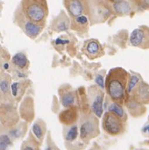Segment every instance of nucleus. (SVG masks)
I'll return each instance as SVG.
<instances>
[{
    "instance_id": "obj_5",
    "label": "nucleus",
    "mask_w": 149,
    "mask_h": 150,
    "mask_svg": "<svg viewBox=\"0 0 149 150\" xmlns=\"http://www.w3.org/2000/svg\"><path fill=\"white\" fill-rule=\"evenodd\" d=\"M103 128L109 135L116 136L123 130V121L115 114L106 111L103 116Z\"/></svg>"
},
{
    "instance_id": "obj_14",
    "label": "nucleus",
    "mask_w": 149,
    "mask_h": 150,
    "mask_svg": "<svg viewBox=\"0 0 149 150\" xmlns=\"http://www.w3.org/2000/svg\"><path fill=\"white\" fill-rule=\"evenodd\" d=\"M61 105L65 108L75 106L76 93L72 89H68V86H63L58 90Z\"/></svg>"
},
{
    "instance_id": "obj_30",
    "label": "nucleus",
    "mask_w": 149,
    "mask_h": 150,
    "mask_svg": "<svg viewBox=\"0 0 149 150\" xmlns=\"http://www.w3.org/2000/svg\"><path fill=\"white\" fill-rule=\"evenodd\" d=\"M143 132H149V124H148L147 126H145V127L143 128Z\"/></svg>"
},
{
    "instance_id": "obj_20",
    "label": "nucleus",
    "mask_w": 149,
    "mask_h": 150,
    "mask_svg": "<svg viewBox=\"0 0 149 150\" xmlns=\"http://www.w3.org/2000/svg\"><path fill=\"white\" fill-rule=\"evenodd\" d=\"M11 62L14 67H16L20 70L26 69L29 66V60H28L27 57L23 52H18L14 55L12 57Z\"/></svg>"
},
{
    "instance_id": "obj_21",
    "label": "nucleus",
    "mask_w": 149,
    "mask_h": 150,
    "mask_svg": "<svg viewBox=\"0 0 149 150\" xmlns=\"http://www.w3.org/2000/svg\"><path fill=\"white\" fill-rule=\"evenodd\" d=\"M70 26V21L68 17L61 13V15H59L55 21L54 28L56 31L61 32V31H65L69 29Z\"/></svg>"
},
{
    "instance_id": "obj_1",
    "label": "nucleus",
    "mask_w": 149,
    "mask_h": 150,
    "mask_svg": "<svg viewBox=\"0 0 149 150\" xmlns=\"http://www.w3.org/2000/svg\"><path fill=\"white\" fill-rule=\"evenodd\" d=\"M129 74L122 68H111L105 81V87L109 99L115 103L123 105L127 100L126 88Z\"/></svg>"
},
{
    "instance_id": "obj_22",
    "label": "nucleus",
    "mask_w": 149,
    "mask_h": 150,
    "mask_svg": "<svg viewBox=\"0 0 149 150\" xmlns=\"http://www.w3.org/2000/svg\"><path fill=\"white\" fill-rule=\"evenodd\" d=\"M107 110H108L107 111H109V112L115 114V116H117L119 118H121L122 121H125V120L127 118L124 108L122 107L121 105H120V104H118V103H115L111 100V102L108 105Z\"/></svg>"
},
{
    "instance_id": "obj_12",
    "label": "nucleus",
    "mask_w": 149,
    "mask_h": 150,
    "mask_svg": "<svg viewBox=\"0 0 149 150\" xmlns=\"http://www.w3.org/2000/svg\"><path fill=\"white\" fill-rule=\"evenodd\" d=\"M83 52L89 59H95L104 54V50L97 40H89L83 46Z\"/></svg>"
},
{
    "instance_id": "obj_25",
    "label": "nucleus",
    "mask_w": 149,
    "mask_h": 150,
    "mask_svg": "<svg viewBox=\"0 0 149 150\" xmlns=\"http://www.w3.org/2000/svg\"><path fill=\"white\" fill-rule=\"evenodd\" d=\"M32 132L34 133V135L35 137L39 140H41L43 138L44 136V128L41 125V123L40 121H37L33 124L32 126Z\"/></svg>"
},
{
    "instance_id": "obj_9",
    "label": "nucleus",
    "mask_w": 149,
    "mask_h": 150,
    "mask_svg": "<svg viewBox=\"0 0 149 150\" xmlns=\"http://www.w3.org/2000/svg\"><path fill=\"white\" fill-rule=\"evenodd\" d=\"M64 5L72 18L83 15L88 10L87 0H64Z\"/></svg>"
},
{
    "instance_id": "obj_8",
    "label": "nucleus",
    "mask_w": 149,
    "mask_h": 150,
    "mask_svg": "<svg viewBox=\"0 0 149 150\" xmlns=\"http://www.w3.org/2000/svg\"><path fill=\"white\" fill-rule=\"evenodd\" d=\"M17 21L25 33L31 38H35L36 36H38L43 30V25L28 20L23 13L22 15L20 14L17 17Z\"/></svg>"
},
{
    "instance_id": "obj_10",
    "label": "nucleus",
    "mask_w": 149,
    "mask_h": 150,
    "mask_svg": "<svg viewBox=\"0 0 149 150\" xmlns=\"http://www.w3.org/2000/svg\"><path fill=\"white\" fill-rule=\"evenodd\" d=\"M11 78L8 74L0 75V104L11 103Z\"/></svg>"
},
{
    "instance_id": "obj_11",
    "label": "nucleus",
    "mask_w": 149,
    "mask_h": 150,
    "mask_svg": "<svg viewBox=\"0 0 149 150\" xmlns=\"http://www.w3.org/2000/svg\"><path fill=\"white\" fill-rule=\"evenodd\" d=\"M131 97L142 105L149 104V84L141 81L132 91Z\"/></svg>"
},
{
    "instance_id": "obj_17",
    "label": "nucleus",
    "mask_w": 149,
    "mask_h": 150,
    "mask_svg": "<svg viewBox=\"0 0 149 150\" xmlns=\"http://www.w3.org/2000/svg\"><path fill=\"white\" fill-rule=\"evenodd\" d=\"M71 27L73 30L78 32H85L87 31L88 27V19L86 15H80L73 18Z\"/></svg>"
},
{
    "instance_id": "obj_13",
    "label": "nucleus",
    "mask_w": 149,
    "mask_h": 150,
    "mask_svg": "<svg viewBox=\"0 0 149 150\" xmlns=\"http://www.w3.org/2000/svg\"><path fill=\"white\" fill-rule=\"evenodd\" d=\"M58 117L62 124L66 126L73 125L78 119V109L76 106L66 108L60 112Z\"/></svg>"
},
{
    "instance_id": "obj_27",
    "label": "nucleus",
    "mask_w": 149,
    "mask_h": 150,
    "mask_svg": "<svg viewBox=\"0 0 149 150\" xmlns=\"http://www.w3.org/2000/svg\"><path fill=\"white\" fill-rule=\"evenodd\" d=\"M69 42V40H63L61 38H57L56 41H55V44L56 46H64L66 44H68Z\"/></svg>"
},
{
    "instance_id": "obj_4",
    "label": "nucleus",
    "mask_w": 149,
    "mask_h": 150,
    "mask_svg": "<svg viewBox=\"0 0 149 150\" xmlns=\"http://www.w3.org/2000/svg\"><path fill=\"white\" fill-rule=\"evenodd\" d=\"M88 100L90 109L97 117H101L104 105V92L98 86H90L88 89Z\"/></svg>"
},
{
    "instance_id": "obj_18",
    "label": "nucleus",
    "mask_w": 149,
    "mask_h": 150,
    "mask_svg": "<svg viewBox=\"0 0 149 150\" xmlns=\"http://www.w3.org/2000/svg\"><path fill=\"white\" fill-rule=\"evenodd\" d=\"M111 8L113 12L118 15H127L131 11V5L129 1L123 0L121 2L112 4Z\"/></svg>"
},
{
    "instance_id": "obj_2",
    "label": "nucleus",
    "mask_w": 149,
    "mask_h": 150,
    "mask_svg": "<svg viewBox=\"0 0 149 150\" xmlns=\"http://www.w3.org/2000/svg\"><path fill=\"white\" fill-rule=\"evenodd\" d=\"M22 13L28 20L43 25L48 15L47 0H22Z\"/></svg>"
},
{
    "instance_id": "obj_24",
    "label": "nucleus",
    "mask_w": 149,
    "mask_h": 150,
    "mask_svg": "<svg viewBox=\"0 0 149 150\" xmlns=\"http://www.w3.org/2000/svg\"><path fill=\"white\" fill-rule=\"evenodd\" d=\"M78 128L76 124L71 125L70 127L67 130V132L65 134V139L67 142H73L78 137Z\"/></svg>"
},
{
    "instance_id": "obj_31",
    "label": "nucleus",
    "mask_w": 149,
    "mask_h": 150,
    "mask_svg": "<svg viewBox=\"0 0 149 150\" xmlns=\"http://www.w3.org/2000/svg\"><path fill=\"white\" fill-rule=\"evenodd\" d=\"M109 2H110L111 4H115V3H118V2H121L123 0H108Z\"/></svg>"
},
{
    "instance_id": "obj_16",
    "label": "nucleus",
    "mask_w": 149,
    "mask_h": 150,
    "mask_svg": "<svg viewBox=\"0 0 149 150\" xmlns=\"http://www.w3.org/2000/svg\"><path fill=\"white\" fill-rule=\"evenodd\" d=\"M21 116L25 119H31L34 116V104L31 97H26L24 99L20 105Z\"/></svg>"
},
{
    "instance_id": "obj_23",
    "label": "nucleus",
    "mask_w": 149,
    "mask_h": 150,
    "mask_svg": "<svg viewBox=\"0 0 149 150\" xmlns=\"http://www.w3.org/2000/svg\"><path fill=\"white\" fill-rule=\"evenodd\" d=\"M141 82V79L139 78L138 75H131L129 78L128 84H127V88H126V92H127V96L131 95L132 91L135 89V88L139 84V83Z\"/></svg>"
},
{
    "instance_id": "obj_3",
    "label": "nucleus",
    "mask_w": 149,
    "mask_h": 150,
    "mask_svg": "<svg viewBox=\"0 0 149 150\" xmlns=\"http://www.w3.org/2000/svg\"><path fill=\"white\" fill-rule=\"evenodd\" d=\"M95 115H83L81 117L79 127V136L83 140L95 137L98 132V120Z\"/></svg>"
},
{
    "instance_id": "obj_26",
    "label": "nucleus",
    "mask_w": 149,
    "mask_h": 150,
    "mask_svg": "<svg viewBox=\"0 0 149 150\" xmlns=\"http://www.w3.org/2000/svg\"><path fill=\"white\" fill-rule=\"evenodd\" d=\"M12 144L11 138L8 134H0V150H7L8 148Z\"/></svg>"
},
{
    "instance_id": "obj_28",
    "label": "nucleus",
    "mask_w": 149,
    "mask_h": 150,
    "mask_svg": "<svg viewBox=\"0 0 149 150\" xmlns=\"http://www.w3.org/2000/svg\"><path fill=\"white\" fill-rule=\"evenodd\" d=\"M140 6H142L144 8H149V0H138Z\"/></svg>"
},
{
    "instance_id": "obj_32",
    "label": "nucleus",
    "mask_w": 149,
    "mask_h": 150,
    "mask_svg": "<svg viewBox=\"0 0 149 150\" xmlns=\"http://www.w3.org/2000/svg\"><path fill=\"white\" fill-rule=\"evenodd\" d=\"M46 150H53V149H52V147H47V148L46 149Z\"/></svg>"
},
{
    "instance_id": "obj_19",
    "label": "nucleus",
    "mask_w": 149,
    "mask_h": 150,
    "mask_svg": "<svg viewBox=\"0 0 149 150\" xmlns=\"http://www.w3.org/2000/svg\"><path fill=\"white\" fill-rule=\"evenodd\" d=\"M28 87V82H14L11 83V95L12 97L17 101H19L24 96L26 88Z\"/></svg>"
},
{
    "instance_id": "obj_15",
    "label": "nucleus",
    "mask_w": 149,
    "mask_h": 150,
    "mask_svg": "<svg viewBox=\"0 0 149 150\" xmlns=\"http://www.w3.org/2000/svg\"><path fill=\"white\" fill-rule=\"evenodd\" d=\"M125 104H126V106L129 110V112L133 116H142V114H144L146 111V108H145L144 105L137 102L131 97H128Z\"/></svg>"
},
{
    "instance_id": "obj_6",
    "label": "nucleus",
    "mask_w": 149,
    "mask_h": 150,
    "mask_svg": "<svg viewBox=\"0 0 149 150\" xmlns=\"http://www.w3.org/2000/svg\"><path fill=\"white\" fill-rule=\"evenodd\" d=\"M18 113L12 103L0 104V121L4 125L14 126L18 122Z\"/></svg>"
},
{
    "instance_id": "obj_29",
    "label": "nucleus",
    "mask_w": 149,
    "mask_h": 150,
    "mask_svg": "<svg viewBox=\"0 0 149 150\" xmlns=\"http://www.w3.org/2000/svg\"><path fill=\"white\" fill-rule=\"evenodd\" d=\"M22 150H35V148L33 146H31V145H25L24 148H23V149Z\"/></svg>"
},
{
    "instance_id": "obj_7",
    "label": "nucleus",
    "mask_w": 149,
    "mask_h": 150,
    "mask_svg": "<svg viewBox=\"0 0 149 150\" xmlns=\"http://www.w3.org/2000/svg\"><path fill=\"white\" fill-rule=\"evenodd\" d=\"M130 42L133 47L147 49L149 47V30L148 28L135 29L130 35Z\"/></svg>"
}]
</instances>
